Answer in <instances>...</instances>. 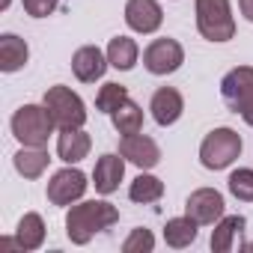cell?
Listing matches in <instances>:
<instances>
[{"label": "cell", "instance_id": "6da1fadb", "mask_svg": "<svg viewBox=\"0 0 253 253\" xmlns=\"http://www.w3.org/2000/svg\"><path fill=\"white\" fill-rule=\"evenodd\" d=\"M119 220V209L107 200H84V203H75L69 211H66V235L72 244L84 247L92 241L95 232H104L110 229L113 223Z\"/></svg>", "mask_w": 253, "mask_h": 253}, {"label": "cell", "instance_id": "7a4b0ae2", "mask_svg": "<svg viewBox=\"0 0 253 253\" xmlns=\"http://www.w3.org/2000/svg\"><path fill=\"white\" fill-rule=\"evenodd\" d=\"M12 134L21 146H45L54 134V119L45 104H24L12 113Z\"/></svg>", "mask_w": 253, "mask_h": 253}, {"label": "cell", "instance_id": "3957f363", "mask_svg": "<svg viewBox=\"0 0 253 253\" xmlns=\"http://www.w3.org/2000/svg\"><path fill=\"white\" fill-rule=\"evenodd\" d=\"M197 30L209 42H229L235 36V18L229 0H197Z\"/></svg>", "mask_w": 253, "mask_h": 253}, {"label": "cell", "instance_id": "277c9868", "mask_svg": "<svg viewBox=\"0 0 253 253\" xmlns=\"http://www.w3.org/2000/svg\"><path fill=\"white\" fill-rule=\"evenodd\" d=\"M42 104L48 107L51 119L60 131L66 128H84V122H86V104L78 92H72L69 86H51L45 95H42Z\"/></svg>", "mask_w": 253, "mask_h": 253}, {"label": "cell", "instance_id": "5b68a950", "mask_svg": "<svg viewBox=\"0 0 253 253\" xmlns=\"http://www.w3.org/2000/svg\"><path fill=\"white\" fill-rule=\"evenodd\" d=\"M241 155V137L232 128H214L200 143V164L206 170H226Z\"/></svg>", "mask_w": 253, "mask_h": 253}, {"label": "cell", "instance_id": "8992f818", "mask_svg": "<svg viewBox=\"0 0 253 253\" xmlns=\"http://www.w3.org/2000/svg\"><path fill=\"white\" fill-rule=\"evenodd\" d=\"M182 63H185V48L176 42V39H152L149 45H146V51H143V66H146V72L149 75H173V72H179L182 69Z\"/></svg>", "mask_w": 253, "mask_h": 253}, {"label": "cell", "instance_id": "52a82bcc", "mask_svg": "<svg viewBox=\"0 0 253 253\" xmlns=\"http://www.w3.org/2000/svg\"><path fill=\"white\" fill-rule=\"evenodd\" d=\"M86 188H89L86 176L78 167L69 164V167H63V170H57L51 176V182H48V203L51 206H75L86 194Z\"/></svg>", "mask_w": 253, "mask_h": 253}, {"label": "cell", "instance_id": "ba28073f", "mask_svg": "<svg viewBox=\"0 0 253 253\" xmlns=\"http://www.w3.org/2000/svg\"><path fill=\"white\" fill-rule=\"evenodd\" d=\"M220 95L229 110L241 113L253 101V66H238V69L226 72L220 81Z\"/></svg>", "mask_w": 253, "mask_h": 253}, {"label": "cell", "instance_id": "9c48e42d", "mask_svg": "<svg viewBox=\"0 0 253 253\" xmlns=\"http://www.w3.org/2000/svg\"><path fill=\"white\" fill-rule=\"evenodd\" d=\"M223 209H226L223 194L214 191V188H197V191L188 197V203H185V214H191L200 226L217 223V220L223 217Z\"/></svg>", "mask_w": 253, "mask_h": 253}, {"label": "cell", "instance_id": "30bf717a", "mask_svg": "<svg viewBox=\"0 0 253 253\" xmlns=\"http://www.w3.org/2000/svg\"><path fill=\"white\" fill-rule=\"evenodd\" d=\"M125 24L140 36H149L164 24V9L158 0H128L125 3Z\"/></svg>", "mask_w": 253, "mask_h": 253}, {"label": "cell", "instance_id": "8fae6325", "mask_svg": "<svg viewBox=\"0 0 253 253\" xmlns=\"http://www.w3.org/2000/svg\"><path fill=\"white\" fill-rule=\"evenodd\" d=\"M119 155L125 161H131L134 167H140V170H152L161 161L158 143L152 137H146V134H125L119 140Z\"/></svg>", "mask_w": 253, "mask_h": 253}, {"label": "cell", "instance_id": "7c38bea8", "mask_svg": "<svg viewBox=\"0 0 253 253\" xmlns=\"http://www.w3.org/2000/svg\"><path fill=\"white\" fill-rule=\"evenodd\" d=\"M107 51H101V48H95V45H84V48H78L75 51V57H72V72H75V78L81 81V84H95V81H101L104 78V72H107Z\"/></svg>", "mask_w": 253, "mask_h": 253}, {"label": "cell", "instance_id": "4fadbf2b", "mask_svg": "<svg viewBox=\"0 0 253 253\" xmlns=\"http://www.w3.org/2000/svg\"><path fill=\"white\" fill-rule=\"evenodd\" d=\"M149 110H152V119L161 128H167V125L179 122V116L185 110V98L176 86H161V89H155V95L149 101Z\"/></svg>", "mask_w": 253, "mask_h": 253}, {"label": "cell", "instance_id": "5bb4252c", "mask_svg": "<svg viewBox=\"0 0 253 253\" xmlns=\"http://www.w3.org/2000/svg\"><path fill=\"white\" fill-rule=\"evenodd\" d=\"M122 176H125V158H122V155H113V152H104V155L95 161L92 185H95V191H98L101 197H107V194H113V191L119 188Z\"/></svg>", "mask_w": 253, "mask_h": 253}, {"label": "cell", "instance_id": "9a60e30c", "mask_svg": "<svg viewBox=\"0 0 253 253\" xmlns=\"http://www.w3.org/2000/svg\"><path fill=\"white\" fill-rule=\"evenodd\" d=\"M89 149H92V140H89V134H86L84 128H66V131H60V137H57V155H60V161H66V164L84 161V158L89 155Z\"/></svg>", "mask_w": 253, "mask_h": 253}, {"label": "cell", "instance_id": "2e32d148", "mask_svg": "<svg viewBox=\"0 0 253 253\" xmlns=\"http://www.w3.org/2000/svg\"><path fill=\"white\" fill-rule=\"evenodd\" d=\"M27 60H30V48H27V42L21 36H15V33L0 36V72L12 75V72L24 69Z\"/></svg>", "mask_w": 253, "mask_h": 253}, {"label": "cell", "instance_id": "e0dca14e", "mask_svg": "<svg viewBox=\"0 0 253 253\" xmlns=\"http://www.w3.org/2000/svg\"><path fill=\"white\" fill-rule=\"evenodd\" d=\"M244 226H247V220L241 214H223L211 229V241H209L211 250L214 253H229L235 247V238L244 232Z\"/></svg>", "mask_w": 253, "mask_h": 253}, {"label": "cell", "instance_id": "ac0fdd59", "mask_svg": "<svg viewBox=\"0 0 253 253\" xmlns=\"http://www.w3.org/2000/svg\"><path fill=\"white\" fill-rule=\"evenodd\" d=\"M15 244H18V250H24V253L39 250V247L45 244V220H42V214L27 211V214L18 220V229H15Z\"/></svg>", "mask_w": 253, "mask_h": 253}, {"label": "cell", "instance_id": "d6986e66", "mask_svg": "<svg viewBox=\"0 0 253 253\" xmlns=\"http://www.w3.org/2000/svg\"><path fill=\"white\" fill-rule=\"evenodd\" d=\"M137 57H140V48L131 36H113L107 42V63L119 72H128L137 66Z\"/></svg>", "mask_w": 253, "mask_h": 253}, {"label": "cell", "instance_id": "ffe728a7", "mask_svg": "<svg viewBox=\"0 0 253 253\" xmlns=\"http://www.w3.org/2000/svg\"><path fill=\"white\" fill-rule=\"evenodd\" d=\"M15 170L24 176V179H39L45 170H48V152H45V146H21L18 152H15Z\"/></svg>", "mask_w": 253, "mask_h": 253}, {"label": "cell", "instance_id": "44dd1931", "mask_svg": "<svg viewBox=\"0 0 253 253\" xmlns=\"http://www.w3.org/2000/svg\"><path fill=\"white\" fill-rule=\"evenodd\" d=\"M197 226H200V223H197L191 214H182V217L167 220V226H164V241H167V247H173V250L191 247V244L197 241Z\"/></svg>", "mask_w": 253, "mask_h": 253}, {"label": "cell", "instance_id": "7402d4cb", "mask_svg": "<svg viewBox=\"0 0 253 253\" xmlns=\"http://www.w3.org/2000/svg\"><path fill=\"white\" fill-rule=\"evenodd\" d=\"M110 119H113V128L125 137V134H140L143 131V110H140V104H134L131 98L128 101H122L113 113H110Z\"/></svg>", "mask_w": 253, "mask_h": 253}, {"label": "cell", "instance_id": "603a6c76", "mask_svg": "<svg viewBox=\"0 0 253 253\" xmlns=\"http://www.w3.org/2000/svg\"><path fill=\"white\" fill-rule=\"evenodd\" d=\"M128 197H131L134 203H143V206L158 203V200L164 197V182H161L158 176L140 170V176H137V179L131 182V188H128Z\"/></svg>", "mask_w": 253, "mask_h": 253}, {"label": "cell", "instance_id": "cb8c5ba5", "mask_svg": "<svg viewBox=\"0 0 253 253\" xmlns=\"http://www.w3.org/2000/svg\"><path fill=\"white\" fill-rule=\"evenodd\" d=\"M226 188H229V194H232L235 200H241V203H253V170H250V167H238V170H232L229 179H226Z\"/></svg>", "mask_w": 253, "mask_h": 253}, {"label": "cell", "instance_id": "d4e9b609", "mask_svg": "<svg viewBox=\"0 0 253 253\" xmlns=\"http://www.w3.org/2000/svg\"><path fill=\"white\" fill-rule=\"evenodd\" d=\"M122 101H128V89H125L122 84H104L101 89H98V95H95V107L101 110V113H113Z\"/></svg>", "mask_w": 253, "mask_h": 253}, {"label": "cell", "instance_id": "484cf974", "mask_svg": "<svg viewBox=\"0 0 253 253\" xmlns=\"http://www.w3.org/2000/svg\"><path fill=\"white\" fill-rule=\"evenodd\" d=\"M122 250H125V253H152V250H155V235H152L149 229L137 226V229H131L128 238L122 241Z\"/></svg>", "mask_w": 253, "mask_h": 253}, {"label": "cell", "instance_id": "4316f807", "mask_svg": "<svg viewBox=\"0 0 253 253\" xmlns=\"http://www.w3.org/2000/svg\"><path fill=\"white\" fill-rule=\"evenodd\" d=\"M57 3H60V0H24V9L33 18H48L57 9Z\"/></svg>", "mask_w": 253, "mask_h": 253}, {"label": "cell", "instance_id": "83f0119b", "mask_svg": "<svg viewBox=\"0 0 253 253\" xmlns=\"http://www.w3.org/2000/svg\"><path fill=\"white\" fill-rule=\"evenodd\" d=\"M238 9L247 21H253V0H238Z\"/></svg>", "mask_w": 253, "mask_h": 253}, {"label": "cell", "instance_id": "f1b7e54d", "mask_svg": "<svg viewBox=\"0 0 253 253\" xmlns=\"http://www.w3.org/2000/svg\"><path fill=\"white\" fill-rule=\"evenodd\" d=\"M241 119H244V122L250 125V128H253V101H250V104H247V107L241 110Z\"/></svg>", "mask_w": 253, "mask_h": 253}, {"label": "cell", "instance_id": "f546056e", "mask_svg": "<svg viewBox=\"0 0 253 253\" xmlns=\"http://www.w3.org/2000/svg\"><path fill=\"white\" fill-rule=\"evenodd\" d=\"M0 9H9V0H0Z\"/></svg>", "mask_w": 253, "mask_h": 253}, {"label": "cell", "instance_id": "4dcf8cb0", "mask_svg": "<svg viewBox=\"0 0 253 253\" xmlns=\"http://www.w3.org/2000/svg\"><path fill=\"white\" fill-rule=\"evenodd\" d=\"M244 250H253V244H244Z\"/></svg>", "mask_w": 253, "mask_h": 253}]
</instances>
